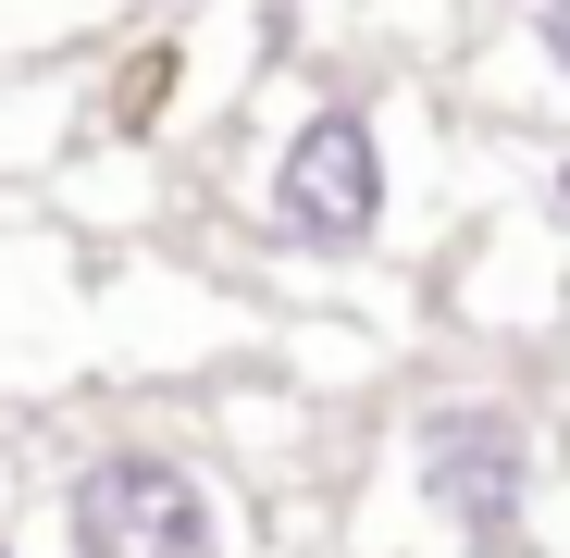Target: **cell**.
I'll use <instances>...</instances> for the list:
<instances>
[{"label":"cell","mask_w":570,"mask_h":558,"mask_svg":"<svg viewBox=\"0 0 570 558\" xmlns=\"http://www.w3.org/2000/svg\"><path fill=\"white\" fill-rule=\"evenodd\" d=\"M546 199H558V224H570V161H558V186H546Z\"/></svg>","instance_id":"cell-5"},{"label":"cell","mask_w":570,"mask_h":558,"mask_svg":"<svg viewBox=\"0 0 570 558\" xmlns=\"http://www.w3.org/2000/svg\"><path fill=\"white\" fill-rule=\"evenodd\" d=\"M62 546L75 558H236L212 484L174 447H100L62 484Z\"/></svg>","instance_id":"cell-3"},{"label":"cell","mask_w":570,"mask_h":558,"mask_svg":"<svg viewBox=\"0 0 570 558\" xmlns=\"http://www.w3.org/2000/svg\"><path fill=\"white\" fill-rule=\"evenodd\" d=\"M261 236L285 261H360L385 236V125L372 100H311L261 174Z\"/></svg>","instance_id":"cell-1"},{"label":"cell","mask_w":570,"mask_h":558,"mask_svg":"<svg viewBox=\"0 0 570 558\" xmlns=\"http://www.w3.org/2000/svg\"><path fill=\"white\" fill-rule=\"evenodd\" d=\"M533 50H546V75L570 87V0H533Z\"/></svg>","instance_id":"cell-4"},{"label":"cell","mask_w":570,"mask_h":558,"mask_svg":"<svg viewBox=\"0 0 570 558\" xmlns=\"http://www.w3.org/2000/svg\"><path fill=\"white\" fill-rule=\"evenodd\" d=\"M0 558H13V546H0Z\"/></svg>","instance_id":"cell-6"},{"label":"cell","mask_w":570,"mask_h":558,"mask_svg":"<svg viewBox=\"0 0 570 558\" xmlns=\"http://www.w3.org/2000/svg\"><path fill=\"white\" fill-rule=\"evenodd\" d=\"M410 484L459 558H533V422L509 398H434L410 434Z\"/></svg>","instance_id":"cell-2"}]
</instances>
